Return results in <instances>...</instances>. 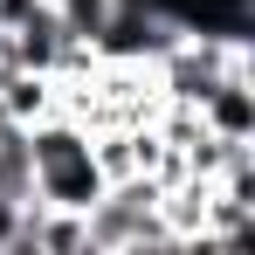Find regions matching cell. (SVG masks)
Instances as JSON below:
<instances>
[{"instance_id": "3", "label": "cell", "mask_w": 255, "mask_h": 255, "mask_svg": "<svg viewBox=\"0 0 255 255\" xmlns=\"http://www.w3.org/2000/svg\"><path fill=\"white\" fill-rule=\"evenodd\" d=\"M193 111L214 138H255V69H228Z\"/></svg>"}, {"instance_id": "5", "label": "cell", "mask_w": 255, "mask_h": 255, "mask_svg": "<svg viewBox=\"0 0 255 255\" xmlns=\"http://www.w3.org/2000/svg\"><path fill=\"white\" fill-rule=\"evenodd\" d=\"M21 221H28V193H0V255H21Z\"/></svg>"}, {"instance_id": "1", "label": "cell", "mask_w": 255, "mask_h": 255, "mask_svg": "<svg viewBox=\"0 0 255 255\" xmlns=\"http://www.w3.org/2000/svg\"><path fill=\"white\" fill-rule=\"evenodd\" d=\"M28 138V193L42 207H69V214H90L104 200V166L90 152V125H76L69 111H48L21 131Z\"/></svg>"}, {"instance_id": "4", "label": "cell", "mask_w": 255, "mask_h": 255, "mask_svg": "<svg viewBox=\"0 0 255 255\" xmlns=\"http://www.w3.org/2000/svg\"><path fill=\"white\" fill-rule=\"evenodd\" d=\"M48 7H55V21H62L69 42H97L111 28V14H118V0H48Z\"/></svg>"}, {"instance_id": "6", "label": "cell", "mask_w": 255, "mask_h": 255, "mask_svg": "<svg viewBox=\"0 0 255 255\" xmlns=\"http://www.w3.org/2000/svg\"><path fill=\"white\" fill-rule=\"evenodd\" d=\"M48 14V0H0V35L7 28H28V21H42Z\"/></svg>"}, {"instance_id": "2", "label": "cell", "mask_w": 255, "mask_h": 255, "mask_svg": "<svg viewBox=\"0 0 255 255\" xmlns=\"http://www.w3.org/2000/svg\"><path fill=\"white\" fill-rule=\"evenodd\" d=\"M179 35H186V21H179L172 7H159V0H118L111 28H104L90 48H97L104 62H145V69H152Z\"/></svg>"}]
</instances>
